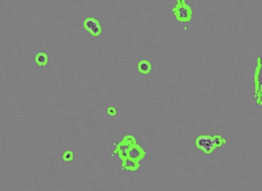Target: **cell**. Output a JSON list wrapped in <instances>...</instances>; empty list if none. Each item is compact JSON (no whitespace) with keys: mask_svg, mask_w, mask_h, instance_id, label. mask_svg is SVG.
Wrapping results in <instances>:
<instances>
[{"mask_svg":"<svg viewBox=\"0 0 262 191\" xmlns=\"http://www.w3.org/2000/svg\"><path fill=\"white\" fill-rule=\"evenodd\" d=\"M137 71L143 75H149L154 70L155 64L154 60L150 56L143 55L140 56L135 62Z\"/></svg>","mask_w":262,"mask_h":191,"instance_id":"8992f818","label":"cell"},{"mask_svg":"<svg viewBox=\"0 0 262 191\" xmlns=\"http://www.w3.org/2000/svg\"><path fill=\"white\" fill-rule=\"evenodd\" d=\"M188 141L190 148L205 159H215L229 145L228 134L223 129L193 130Z\"/></svg>","mask_w":262,"mask_h":191,"instance_id":"6da1fadb","label":"cell"},{"mask_svg":"<svg viewBox=\"0 0 262 191\" xmlns=\"http://www.w3.org/2000/svg\"><path fill=\"white\" fill-rule=\"evenodd\" d=\"M76 152L73 150H62L60 151V157L62 161L67 164L73 163L76 160Z\"/></svg>","mask_w":262,"mask_h":191,"instance_id":"ba28073f","label":"cell"},{"mask_svg":"<svg viewBox=\"0 0 262 191\" xmlns=\"http://www.w3.org/2000/svg\"><path fill=\"white\" fill-rule=\"evenodd\" d=\"M106 112L109 116L115 117L118 114V110L115 106H109V107L106 108Z\"/></svg>","mask_w":262,"mask_h":191,"instance_id":"9c48e42d","label":"cell"},{"mask_svg":"<svg viewBox=\"0 0 262 191\" xmlns=\"http://www.w3.org/2000/svg\"><path fill=\"white\" fill-rule=\"evenodd\" d=\"M141 138L138 132H128L124 134L121 140L114 142L112 155L118 156L124 170H138L140 161L148 155Z\"/></svg>","mask_w":262,"mask_h":191,"instance_id":"7a4b0ae2","label":"cell"},{"mask_svg":"<svg viewBox=\"0 0 262 191\" xmlns=\"http://www.w3.org/2000/svg\"><path fill=\"white\" fill-rule=\"evenodd\" d=\"M253 103L255 106L261 105V56L257 53L253 56Z\"/></svg>","mask_w":262,"mask_h":191,"instance_id":"5b68a950","label":"cell"},{"mask_svg":"<svg viewBox=\"0 0 262 191\" xmlns=\"http://www.w3.org/2000/svg\"><path fill=\"white\" fill-rule=\"evenodd\" d=\"M200 2L195 0H169L167 1L166 14L168 19L179 31L189 35L198 21Z\"/></svg>","mask_w":262,"mask_h":191,"instance_id":"3957f363","label":"cell"},{"mask_svg":"<svg viewBox=\"0 0 262 191\" xmlns=\"http://www.w3.org/2000/svg\"><path fill=\"white\" fill-rule=\"evenodd\" d=\"M49 60L48 52L43 51V50L37 52L34 57V63L39 68H45L46 66H47L48 64H49Z\"/></svg>","mask_w":262,"mask_h":191,"instance_id":"52a82bcc","label":"cell"},{"mask_svg":"<svg viewBox=\"0 0 262 191\" xmlns=\"http://www.w3.org/2000/svg\"><path fill=\"white\" fill-rule=\"evenodd\" d=\"M101 15L98 13L88 12L80 16L81 27L83 31L93 40H97L101 36L102 27L100 19Z\"/></svg>","mask_w":262,"mask_h":191,"instance_id":"277c9868","label":"cell"}]
</instances>
